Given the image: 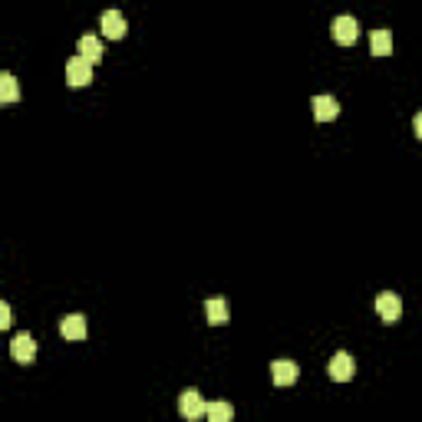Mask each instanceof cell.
<instances>
[{
  "instance_id": "obj_1",
  "label": "cell",
  "mask_w": 422,
  "mask_h": 422,
  "mask_svg": "<svg viewBox=\"0 0 422 422\" xmlns=\"http://www.w3.org/2000/svg\"><path fill=\"white\" fill-rule=\"evenodd\" d=\"M205 409H208V403L202 399V393H198L195 386H188V389L178 396V413H182L185 419H198V416H205Z\"/></svg>"
},
{
  "instance_id": "obj_2",
  "label": "cell",
  "mask_w": 422,
  "mask_h": 422,
  "mask_svg": "<svg viewBox=\"0 0 422 422\" xmlns=\"http://www.w3.org/2000/svg\"><path fill=\"white\" fill-rule=\"evenodd\" d=\"M89 79H93V63L76 53V57L67 63V83L69 86H89Z\"/></svg>"
},
{
  "instance_id": "obj_3",
  "label": "cell",
  "mask_w": 422,
  "mask_h": 422,
  "mask_svg": "<svg viewBox=\"0 0 422 422\" xmlns=\"http://www.w3.org/2000/svg\"><path fill=\"white\" fill-rule=\"evenodd\" d=\"M376 314L383 316L386 324H396V320L403 316V300H399V294H393V290H383V294L376 297Z\"/></svg>"
},
{
  "instance_id": "obj_4",
  "label": "cell",
  "mask_w": 422,
  "mask_h": 422,
  "mask_svg": "<svg viewBox=\"0 0 422 422\" xmlns=\"http://www.w3.org/2000/svg\"><path fill=\"white\" fill-rule=\"evenodd\" d=\"M333 37H336V43H343V47L356 43V37H360V23H356V17H350V13L333 17Z\"/></svg>"
},
{
  "instance_id": "obj_5",
  "label": "cell",
  "mask_w": 422,
  "mask_h": 422,
  "mask_svg": "<svg viewBox=\"0 0 422 422\" xmlns=\"http://www.w3.org/2000/svg\"><path fill=\"white\" fill-rule=\"evenodd\" d=\"M326 370H330V376H333L336 383H346V380H353V373H356V360L340 350V353H333V360H330Z\"/></svg>"
},
{
  "instance_id": "obj_6",
  "label": "cell",
  "mask_w": 422,
  "mask_h": 422,
  "mask_svg": "<svg viewBox=\"0 0 422 422\" xmlns=\"http://www.w3.org/2000/svg\"><path fill=\"white\" fill-rule=\"evenodd\" d=\"M10 356H13L17 363H30V360L37 356V340L30 333H17L10 340Z\"/></svg>"
},
{
  "instance_id": "obj_7",
  "label": "cell",
  "mask_w": 422,
  "mask_h": 422,
  "mask_svg": "<svg viewBox=\"0 0 422 422\" xmlns=\"http://www.w3.org/2000/svg\"><path fill=\"white\" fill-rule=\"evenodd\" d=\"M297 376H300V370L294 360H274V363H270V380L278 386H290Z\"/></svg>"
},
{
  "instance_id": "obj_8",
  "label": "cell",
  "mask_w": 422,
  "mask_h": 422,
  "mask_svg": "<svg viewBox=\"0 0 422 422\" xmlns=\"http://www.w3.org/2000/svg\"><path fill=\"white\" fill-rule=\"evenodd\" d=\"M310 106H314V115L320 119V122H330V119H336L340 115V106H336V99L330 96V93H320V96L310 99Z\"/></svg>"
},
{
  "instance_id": "obj_9",
  "label": "cell",
  "mask_w": 422,
  "mask_h": 422,
  "mask_svg": "<svg viewBox=\"0 0 422 422\" xmlns=\"http://www.w3.org/2000/svg\"><path fill=\"white\" fill-rule=\"evenodd\" d=\"M99 27H103V33L109 40L125 37V17L119 13V10H106L103 17H99Z\"/></svg>"
},
{
  "instance_id": "obj_10",
  "label": "cell",
  "mask_w": 422,
  "mask_h": 422,
  "mask_svg": "<svg viewBox=\"0 0 422 422\" xmlns=\"http://www.w3.org/2000/svg\"><path fill=\"white\" fill-rule=\"evenodd\" d=\"M59 333L67 336V340H83L86 336V316L83 314H67L59 320Z\"/></svg>"
},
{
  "instance_id": "obj_11",
  "label": "cell",
  "mask_w": 422,
  "mask_h": 422,
  "mask_svg": "<svg viewBox=\"0 0 422 422\" xmlns=\"http://www.w3.org/2000/svg\"><path fill=\"white\" fill-rule=\"evenodd\" d=\"M205 314H208V324H215V326L228 324V300L224 297H208L205 300Z\"/></svg>"
},
{
  "instance_id": "obj_12",
  "label": "cell",
  "mask_w": 422,
  "mask_h": 422,
  "mask_svg": "<svg viewBox=\"0 0 422 422\" xmlns=\"http://www.w3.org/2000/svg\"><path fill=\"white\" fill-rule=\"evenodd\" d=\"M79 57H86L89 63H99L103 59V40L93 37V33H86V37H79Z\"/></svg>"
},
{
  "instance_id": "obj_13",
  "label": "cell",
  "mask_w": 422,
  "mask_h": 422,
  "mask_svg": "<svg viewBox=\"0 0 422 422\" xmlns=\"http://www.w3.org/2000/svg\"><path fill=\"white\" fill-rule=\"evenodd\" d=\"M370 47H373V53L376 57H386V53H393V33L389 30H373L370 33Z\"/></svg>"
},
{
  "instance_id": "obj_14",
  "label": "cell",
  "mask_w": 422,
  "mask_h": 422,
  "mask_svg": "<svg viewBox=\"0 0 422 422\" xmlns=\"http://www.w3.org/2000/svg\"><path fill=\"white\" fill-rule=\"evenodd\" d=\"M205 416H208V422H231L234 419V406L218 399V403H211L208 409H205Z\"/></svg>"
},
{
  "instance_id": "obj_15",
  "label": "cell",
  "mask_w": 422,
  "mask_h": 422,
  "mask_svg": "<svg viewBox=\"0 0 422 422\" xmlns=\"http://www.w3.org/2000/svg\"><path fill=\"white\" fill-rule=\"evenodd\" d=\"M20 89H17V79H13V73H0V99L4 103H17Z\"/></svg>"
},
{
  "instance_id": "obj_16",
  "label": "cell",
  "mask_w": 422,
  "mask_h": 422,
  "mask_svg": "<svg viewBox=\"0 0 422 422\" xmlns=\"http://www.w3.org/2000/svg\"><path fill=\"white\" fill-rule=\"evenodd\" d=\"M0 326H10V304L7 300L0 304Z\"/></svg>"
},
{
  "instance_id": "obj_17",
  "label": "cell",
  "mask_w": 422,
  "mask_h": 422,
  "mask_svg": "<svg viewBox=\"0 0 422 422\" xmlns=\"http://www.w3.org/2000/svg\"><path fill=\"white\" fill-rule=\"evenodd\" d=\"M413 129H416V135L422 139V113H416V119H413Z\"/></svg>"
}]
</instances>
